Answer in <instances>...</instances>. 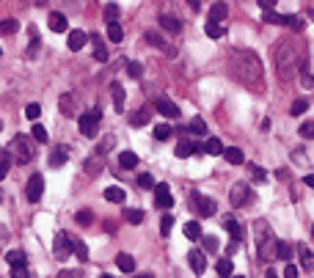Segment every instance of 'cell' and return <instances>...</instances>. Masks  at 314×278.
I'll return each instance as SVG.
<instances>
[{"instance_id": "cell-1", "label": "cell", "mask_w": 314, "mask_h": 278, "mask_svg": "<svg viewBox=\"0 0 314 278\" xmlns=\"http://www.w3.org/2000/svg\"><path fill=\"white\" fill-rule=\"evenodd\" d=\"M306 44L300 39H284L276 47V72L284 83H290L295 75L300 72V66L306 63Z\"/></svg>"}, {"instance_id": "cell-2", "label": "cell", "mask_w": 314, "mask_h": 278, "mask_svg": "<svg viewBox=\"0 0 314 278\" xmlns=\"http://www.w3.org/2000/svg\"><path fill=\"white\" fill-rule=\"evenodd\" d=\"M229 69L234 75V80L243 85H251L259 91L262 88V78H265V72H262V63L256 58V53L251 50H234L229 58Z\"/></svg>"}, {"instance_id": "cell-3", "label": "cell", "mask_w": 314, "mask_h": 278, "mask_svg": "<svg viewBox=\"0 0 314 278\" xmlns=\"http://www.w3.org/2000/svg\"><path fill=\"white\" fill-rule=\"evenodd\" d=\"M11 152H14V160L20 162V165H25V162H31L33 160V149H31V143H28V138L25 135H17L14 140H11Z\"/></svg>"}, {"instance_id": "cell-4", "label": "cell", "mask_w": 314, "mask_h": 278, "mask_svg": "<svg viewBox=\"0 0 314 278\" xmlns=\"http://www.w3.org/2000/svg\"><path fill=\"white\" fill-rule=\"evenodd\" d=\"M100 119H102L100 110H88V113H83V116H80V135L94 138L97 130H100Z\"/></svg>"}, {"instance_id": "cell-5", "label": "cell", "mask_w": 314, "mask_h": 278, "mask_svg": "<svg viewBox=\"0 0 314 278\" xmlns=\"http://www.w3.org/2000/svg\"><path fill=\"white\" fill-rule=\"evenodd\" d=\"M53 248H55V259H69L72 256V237L69 234H63V232H58L55 234V242H53Z\"/></svg>"}, {"instance_id": "cell-6", "label": "cell", "mask_w": 314, "mask_h": 278, "mask_svg": "<svg viewBox=\"0 0 314 278\" xmlns=\"http://www.w3.org/2000/svg\"><path fill=\"white\" fill-rule=\"evenodd\" d=\"M190 201H193V209H196L199 215H204V218L215 215V201L212 199H207V196H201V193H193Z\"/></svg>"}, {"instance_id": "cell-7", "label": "cell", "mask_w": 314, "mask_h": 278, "mask_svg": "<svg viewBox=\"0 0 314 278\" xmlns=\"http://www.w3.org/2000/svg\"><path fill=\"white\" fill-rule=\"evenodd\" d=\"M42 190H44V177H42V174H31L28 185H25V196H28V201H39L42 199Z\"/></svg>"}, {"instance_id": "cell-8", "label": "cell", "mask_w": 314, "mask_h": 278, "mask_svg": "<svg viewBox=\"0 0 314 278\" xmlns=\"http://www.w3.org/2000/svg\"><path fill=\"white\" fill-rule=\"evenodd\" d=\"M154 201H157V207H163V209L174 207V196H171L168 185H154Z\"/></svg>"}, {"instance_id": "cell-9", "label": "cell", "mask_w": 314, "mask_h": 278, "mask_svg": "<svg viewBox=\"0 0 314 278\" xmlns=\"http://www.w3.org/2000/svg\"><path fill=\"white\" fill-rule=\"evenodd\" d=\"M231 204H234V207H245V204H248V199H251V193H248V185H245V182H237V185L231 187Z\"/></svg>"}, {"instance_id": "cell-10", "label": "cell", "mask_w": 314, "mask_h": 278, "mask_svg": "<svg viewBox=\"0 0 314 278\" xmlns=\"http://www.w3.org/2000/svg\"><path fill=\"white\" fill-rule=\"evenodd\" d=\"M69 157H72L69 146H53V152H50V168H61Z\"/></svg>"}, {"instance_id": "cell-11", "label": "cell", "mask_w": 314, "mask_h": 278, "mask_svg": "<svg viewBox=\"0 0 314 278\" xmlns=\"http://www.w3.org/2000/svg\"><path fill=\"white\" fill-rule=\"evenodd\" d=\"M188 262H190V267H193V273H196V276H204V270H207V256L201 254V251H196V248H193L190 254H188Z\"/></svg>"}, {"instance_id": "cell-12", "label": "cell", "mask_w": 314, "mask_h": 278, "mask_svg": "<svg viewBox=\"0 0 314 278\" xmlns=\"http://www.w3.org/2000/svg\"><path fill=\"white\" fill-rule=\"evenodd\" d=\"M154 108L160 110V116H166V119H176V116H179V108H176L168 97H160V99L154 102Z\"/></svg>"}, {"instance_id": "cell-13", "label": "cell", "mask_w": 314, "mask_h": 278, "mask_svg": "<svg viewBox=\"0 0 314 278\" xmlns=\"http://www.w3.org/2000/svg\"><path fill=\"white\" fill-rule=\"evenodd\" d=\"M204 146H199V143H193V140H188V138H179V143H176V157H190V155H196V152H201Z\"/></svg>"}, {"instance_id": "cell-14", "label": "cell", "mask_w": 314, "mask_h": 278, "mask_svg": "<svg viewBox=\"0 0 314 278\" xmlns=\"http://www.w3.org/2000/svg\"><path fill=\"white\" fill-rule=\"evenodd\" d=\"M226 14H229L226 3H223V0H218V3H212V8H209V22H223V20H226Z\"/></svg>"}, {"instance_id": "cell-15", "label": "cell", "mask_w": 314, "mask_h": 278, "mask_svg": "<svg viewBox=\"0 0 314 278\" xmlns=\"http://www.w3.org/2000/svg\"><path fill=\"white\" fill-rule=\"evenodd\" d=\"M160 28L163 31H168V33H179L182 31V22H179L176 17H171V14H160Z\"/></svg>"}, {"instance_id": "cell-16", "label": "cell", "mask_w": 314, "mask_h": 278, "mask_svg": "<svg viewBox=\"0 0 314 278\" xmlns=\"http://www.w3.org/2000/svg\"><path fill=\"white\" fill-rule=\"evenodd\" d=\"M298 254H300V264H303V270H306V273H314V254L309 251L306 245H303V242L298 245Z\"/></svg>"}, {"instance_id": "cell-17", "label": "cell", "mask_w": 314, "mask_h": 278, "mask_svg": "<svg viewBox=\"0 0 314 278\" xmlns=\"http://www.w3.org/2000/svg\"><path fill=\"white\" fill-rule=\"evenodd\" d=\"M110 97H113L116 113H122V110H124V85L122 83H113V85H110Z\"/></svg>"}, {"instance_id": "cell-18", "label": "cell", "mask_w": 314, "mask_h": 278, "mask_svg": "<svg viewBox=\"0 0 314 278\" xmlns=\"http://www.w3.org/2000/svg\"><path fill=\"white\" fill-rule=\"evenodd\" d=\"M127 199V193H124L119 185H110L105 187V201H110V204H122V201Z\"/></svg>"}, {"instance_id": "cell-19", "label": "cell", "mask_w": 314, "mask_h": 278, "mask_svg": "<svg viewBox=\"0 0 314 278\" xmlns=\"http://www.w3.org/2000/svg\"><path fill=\"white\" fill-rule=\"evenodd\" d=\"M47 22H50V28H53L55 33H63L69 25H66V17L63 14H58V11H53V14L47 17Z\"/></svg>"}, {"instance_id": "cell-20", "label": "cell", "mask_w": 314, "mask_h": 278, "mask_svg": "<svg viewBox=\"0 0 314 278\" xmlns=\"http://www.w3.org/2000/svg\"><path fill=\"white\" fill-rule=\"evenodd\" d=\"M85 41H88V36H85L83 31H72L69 39H66V44H69V50H83Z\"/></svg>"}, {"instance_id": "cell-21", "label": "cell", "mask_w": 314, "mask_h": 278, "mask_svg": "<svg viewBox=\"0 0 314 278\" xmlns=\"http://www.w3.org/2000/svg\"><path fill=\"white\" fill-rule=\"evenodd\" d=\"M91 41H94V58H97L100 63H107L110 55H107V47L102 44V39H100V36H91Z\"/></svg>"}, {"instance_id": "cell-22", "label": "cell", "mask_w": 314, "mask_h": 278, "mask_svg": "<svg viewBox=\"0 0 314 278\" xmlns=\"http://www.w3.org/2000/svg\"><path fill=\"white\" fill-rule=\"evenodd\" d=\"M119 165L122 168H138V155L135 152H119Z\"/></svg>"}, {"instance_id": "cell-23", "label": "cell", "mask_w": 314, "mask_h": 278, "mask_svg": "<svg viewBox=\"0 0 314 278\" xmlns=\"http://www.w3.org/2000/svg\"><path fill=\"white\" fill-rule=\"evenodd\" d=\"M85 174H88V177H100V174H102V155L88 157V160H85Z\"/></svg>"}, {"instance_id": "cell-24", "label": "cell", "mask_w": 314, "mask_h": 278, "mask_svg": "<svg viewBox=\"0 0 314 278\" xmlns=\"http://www.w3.org/2000/svg\"><path fill=\"white\" fill-rule=\"evenodd\" d=\"M116 267H119L122 273H132L135 270V259H132L130 254H119L116 256Z\"/></svg>"}, {"instance_id": "cell-25", "label": "cell", "mask_w": 314, "mask_h": 278, "mask_svg": "<svg viewBox=\"0 0 314 278\" xmlns=\"http://www.w3.org/2000/svg\"><path fill=\"white\" fill-rule=\"evenodd\" d=\"M6 259H8L11 267H28V256H25L22 251H8Z\"/></svg>"}, {"instance_id": "cell-26", "label": "cell", "mask_w": 314, "mask_h": 278, "mask_svg": "<svg viewBox=\"0 0 314 278\" xmlns=\"http://www.w3.org/2000/svg\"><path fill=\"white\" fill-rule=\"evenodd\" d=\"M149 116H152V110H149V108H141V110H135V113L130 116V124H132V127H144V124L149 121Z\"/></svg>"}, {"instance_id": "cell-27", "label": "cell", "mask_w": 314, "mask_h": 278, "mask_svg": "<svg viewBox=\"0 0 314 278\" xmlns=\"http://www.w3.org/2000/svg\"><path fill=\"white\" fill-rule=\"evenodd\" d=\"M107 39L113 41V44H122V41H124V31H122V25H119V22L107 25Z\"/></svg>"}, {"instance_id": "cell-28", "label": "cell", "mask_w": 314, "mask_h": 278, "mask_svg": "<svg viewBox=\"0 0 314 278\" xmlns=\"http://www.w3.org/2000/svg\"><path fill=\"white\" fill-rule=\"evenodd\" d=\"M276 259H284V262H290L292 259V245L290 242H284V239L276 242Z\"/></svg>"}, {"instance_id": "cell-29", "label": "cell", "mask_w": 314, "mask_h": 278, "mask_svg": "<svg viewBox=\"0 0 314 278\" xmlns=\"http://www.w3.org/2000/svg\"><path fill=\"white\" fill-rule=\"evenodd\" d=\"M223 155H226V160H229L231 165H243V162H245V155L240 152L237 146H229L226 152H223Z\"/></svg>"}, {"instance_id": "cell-30", "label": "cell", "mask_w": 314, "mask_h": 278, "mask_svg": "<svg viewBox=\"0 0 314 278\" xmlns=\"http://www.w3.org/2000/svg\"><path fill=\"white\" fill-rule=\"evenodd\" d=\"M300 85H303V88H314V75L312 72H309V61L303 63V66H300Z\"/></svg>"}, {"instance_id": "cell-31", "label": "cell", "mask_w": 314, "mask_h": 278, "mask_svg": "<svg viewBox=\"0 0 314 278\" xmlns=\"http://www.w3.org/2000/svg\"><path fill=\"white\" fill-rule=\"evenodd\" d=\"M223 229H226V232H229L234 239H240V237H243V229H240V223L234 220V218H226V220H223Z\"/></svg>"}, {"instance_id": "cell-32", "label": "cell", "mask_w": 314, "mask_h": 278, "mask_svg": "<svg viewBox=\"0 0 314 278\" xmlns=\"http://www.w3.org/2000/svg\"><path fill=\"white\" fill-rule=\"evenodd\" d=\"M204 152L207 155H223V143L218 138H207L204 140Z\"/></svg>"}, {"instance_id": "cell-33", "label": "cell", "mask_w": 314, "mask_h": 278, "mask_svg": "<svg viewBox=\"0 0 314 278\" xmlns=\"http://www.w3.org/2000/svg\"><path fill=\"white\" fill-rule=\"evenodd\" d=\"M146 41H149V44H154V47H160V50H166L168 55H174V47H168L166 41L160 39V36H157V33H146Z\"/></svg>"}, {"instance_id": "cell-34", "label": "cell", "mask_w": 314, "mask_h": 278, "mask_svg": "<svg viewBox=\"0 0 314 278\" xmlns=\"http://www.w3.org/2000/svg\"><path fill=\"white\" fill-rule=\"evenodd\" d=\"M75 108H77V102L72 99L69 94H63V97H61V113H63V116H72Z\"/></svg>"}, {"instance_id": "cell-35", "label": "cell", "mask_w": 314, "mask_h": 278, "mask_svg": "<svg viewBox=\"0 0 314 278\" xmlns=\"http://www.w3.org/2000/svg\"><path fill=\"white\" fill-rule=\"evenodd\" d=\"M207 36L209 39H221V36H226V28L221 22H207Z\"/></svg>"}, {"instance_id": "cell-36", "label": "cell", "mask_w": 314, "mask_h": 278, "mask_svg": "<svg viewBox=\"0 0 314 278\" xmlns=\"http://www.w3.org/2000/svg\"><path fill=\"white\" fill-rule=\"evenodd\" d=\"M113 143H116V135H105V138L100 140V146H97V155H102L105 157L110 149H113Z\"/></svg>"}, {"instance_id": "cell-37", "label": "cell", "mask_w": 314, "mask_h": 278, "mask_svg": "<svg viewBox=\"0 0 314 278\" xmlns=\"http://www.w3.org/2000/svg\"><path fill=\"white\" fill-rule=\"evenodd\" d=\"M72 251L77 254V259H80V262H85V259H88V248H85L83 239H72Z\"/></svg>"}, {"instance_id": "cell-38", "label": "cell", "mask_w": 314, "mask_h": 278, "mask_svg": "<svg viewBox=\"0 0 314 278\" xmlns=\"http://www.w3.org/2000/svg\"><path fill=\"white\" fill-rule=\"evenodd\" d=\"M20 31V22L17 20H3L0 22V36H8V33H17Z\"/></svg>"}, {"instance_id": "cell-39", "label": "cell", "mask_w": 314, "mask_h": 278, "mask_svg": "<svg viewBox=\"0 0 314 278\" xmlns=\"http://www.w3.org/2000/svg\"><path fill=\"white\" fill-rule=\"evenodd\" d=\"M185 237H188V239H199V237H201V226L196 223V220L185 223Z\"/></svg>"}, {"instance_id": "cell-40", "label": "cell", "mask_w": 314, "mask_h": 278, "mask_svg": "<svg viewBox=\"0 0 314 278\" xmlns=\"http://www.w3.org/2000/svg\"><path fill=\"white\" fill-rule=\"evenodd\" d=\"M306 110H309V99H295L292 102V108H290V113L292 116H303Z\"/></svg>"}, {"instance_id": "cell-41", "label": "cell", "mask_w": 314, "mask_h": 278, "mask_svg": "<svg viewBox=\"0 0 314 278\" xmlns=\"http://www.w3.org/2000/svg\"><path fill=\"white\" fill-rule=\"evenodd\" d=\"M215 270H218V276H231V273H234V264H231L229 259H221V262L215 264Z\"/></svg>"}, {"instance_id": "cell-42", "label": "cell", "mask_w": 314, "mask_h": 278, "mask_svg": "<svg viewBox=\"0 0 314 278\" xmlns=\"http://www.w3.org/2000/svg\"><path fill=\"white\" fill-rule=\"evenodd\" d=\"M124 218H127V223L138 226L141 220H144V212H141V209H127V212H124Z\"/></svg>"}, {"instance_id": "cell-43", "label": "cell", "mask_w": 314, "mask_h": 278, "mask_svg": "<svg viewBox=\"0 0 314 278\" xmlns=\"http://www.w3.org/2000/svg\"><path fill=\"white\" fill-rule=\"evenodd\" d=\"M105 20H107V25L119 20V6H116V3H107L105 6Z\"/></svg>"}, {"instance_id": "cell-44", "label": "cell", "mask_w": 314, "mask_h": 278, "mask_svg": "<svg viewBox=\"0 0 314 278\" xmlns=\"http://www.w3.org/2000/svg\"><path fill=\"white\" fill-rule=\"evenodd\" d=\"M154 138H157V140L171 138V127H168V124H157V127H154Z\"/></svg>"}, {"instance_id": "cell-45", "label": "cell", "mask_w": 314, "mask_h": 278, "mask_svg": "<svg viewBox=\"0 0 314 278\" xmlns=\"http://www.w3.org/2000/svg\"><path fill=\"white\" fill-rule=\"evenodd\" d=\"M91 220H94L91 209H80V212H77V223L80 226H91Z\"/></svg>"}, {"instance_id": "cell-46", "label": "cell", "mask_w": 314, "mask_h": 278, "mask_svg": "<svg viewBox=\"0 0 314 278\" xmlns=\"http://www.w3.org/2000/svg\"><path fill=\"white\" fill-rule=\"evenodd\" d=\"M248 171H251V177L256 179V182H265V179H268V174H265L256 162H248Z\"/></svg>"}, {"instance_id": "cell-47", "label": "cell", "mask_w": 314, "mask_h": 278, "mask_svg": "<svg viewBox=\"0 0 314 278\" xmlns=\"http://www.w3.org/2000/svg\"><path fill=\"white\" fill-rule=\"evenodd\" d=\"M25 116L36 121V119L42 116V105H36V102H31V105H25Z\"/></svg>"}, {"instance_id": "cell-48", "label": "cell", "mask_w": 314, "mask_h": 278, "mask_svg": "<svg viewBox=\"0 0 314 278\" xmlns=\"http://www.w3.org/2000/svg\"><path fill=\"white\" fill-rule=\"evenodd\" d=\"M190 132H193V135H204V132H207L204 119H193V121H190Z\"/></svg>"}, {"instance_id": "cell-49", "label": "cell", "mask_w": 314, "mask_h": 278, "mask_svg": "<svg viewBox=\"0 0 314 278\" xmlns=\"http://www.w3.org/2000/svg\"><path fill=\"white\" fill-rule=\"evenodd\" d=\"M127 75H130V78H135V80H138L141 75H144V66H141L138 61H130V63H127Z\"/></svg>"}, {"instance_id": "cell-50", "label": "cell", "mask_w": 314, "mask_h": 278, "mask_svg": "<svg viewBox=\"0 0 314 278\" xmlns=\"http://www.w3.org/2000/svg\"><path fill=\"white\" fill-rule=\"evenodd\" d=\"M33 140H39V143H47V130L42 127V124H33Z\"/></svg>"}, {"instance_id": "cell-51", "label": "cell", "mask_w": 314, "mask_h": 278, "mask_svg": "<svg viewBox=\"0 0 314 278\" xmlns=\"http://www.w3.org/2000/svg\"><path fill=\"white\" fill-rule=\"evenodd\" d=\"M171 229H174V218H171V215H163V223H160L163 237H166V234H171Z\"/></svg>"}, {"instance_id": "cell-52", "label": "cell", "mask_w": 314, "mask_h": 278, "mask_svg": "<svg viewBox=\"0 0 314 278\" xmlns=\"http://www.w3.org/2000/svg\"><path fill=\"white\" fill-rule=\"evenodd\" d=\"M300 135H303V138H309V140H312V138H314V121H306V124H300Z\"/></svg>"}, {"instance_id": "cell-53", "label": "cell", "mask_w": 314, "mask_h": 278, "mask_svg": "<svg viewBox=\"0 0 314 278\" xmlns=\"http://www.w3.org/2000/svg\"><path fill=\"white\" fill-rule=\"evenodd\" d=\"M138 185H141V187H146V190H149V187H154L152 174H138Z\"/></svg>"}, {"instance_id": "cell-54", "label": "cell", "mask_w": 314, "mask_h": 278, "mask_svg": "<svg viewBox=\"0 0 314 278\" xmlns=\"http://www.w3.org/2000/svg\"><path fill=\"white\" fill-rule=\"evenodd\" d=\"M8 171H11V157H3L0 160V179H6Z\"/></svg>"}, {"instance_id": "cell-55", "label": "cell", "mask_w": 314, "mask_h": 278, "mask_svg": "<svg viewBox=\"0 0 314 278\" xmlns=\"http://www.w3.org/2000/svg\"><path fill=\"white\" fill-rule=\"evenodd\" d=\"M284 276H287V278H298V267H295V264H287Z\"/></svg>"}, {"instance_id": "cell-56", "label": "cell", "mask_w": 314, "mask_h": 278, "mask_svg": "<svg viewBox=\"0 0 314 278\" xmlns=\"http://www.w3.org/2000/svg\"><path fill=\"white\" fill-rule=\"evenodd\" d=\"M204 245H207V251H215V248H218V239H215V237H207V239H204Z\"/></svg>"}, {"instance_id": "cell-57", "label": "cell", "mask_w": 314, "mask_h": 278, "mask_svg": "<svg viewBox=\"0 0 314 278\" xmlns=\"http://www.w3.org/2000/svg\"><path fill=\"white\" fill-rule=\"evenodd\" d=\"M28 276V267H14V278H25Z\"/></svg>"}, {"instance_id": "cell-58", "label": "cell", "mask_w": 314, "mask_h": 278, "mask_svg": "<svg viewBox=\"0 0 314 278\" xmlns=\"http://www.w3.org/2000/svg\"><path fill=\"white\" fill-rule=\"evenodd\" d=\"M259 6L262 8H273V6H276V0H259Z\"/></svg>"}, {"instance_id": "cell-59", "label": "cell", "mask_w": 314, "mask_h": 278, "mask_svg": "<svg viewBox=\"0 0 314 278\" xmlns=\"http://www.w3.org/2000/svg\"><path fill=\"white\" fill-rule=\"evenodd\" d=\"M188 6H190L193 11H199V8H201V0H188Z\"/></svg>"}, {"instance_id": "cell-60", "label": "cell", "mask_w": 314, "mask_h": 278, "mask_svg": "<svg viewBox=\"0 0 314 278\" xmlns=\"http://www.w3.org/2000/svg\"><path fill=\"white\" fill-rule=\"evenodd\" d=\"M303 182H306L309 187H314V174H306V177H303Z\"/></svg>"}, {"instance_id": "cell-61", "label": "cell", "mask_w": 314, "mask_h": 278, "mask_svg": "<svg viewBox=\"0 0 314 278\" xmlns=\"http://www.w3.org/2000/svg\"><path fill=\"white\" fill-rule=\"evenodd\" d=\"M33 3H39V6H42V3H44V0H33Z\"/></svg>"}, {"instance_id": "cell-62", "label": "cell", "mask_w": 314, "mask_h": 278, "mask_svg": "<svg viewBox=\"0 0 314 278\" xmlns=\"http://www.w3.org/2000/svg\"><path fill=\"white\" fill-rule=\"evenodd\" d=\"M66 3H80V0H66Z\"/></svg>"}, {"instance_id": "cell-63", "label": "cell", "mask_w": 314, "mask_h": 278, "mask_svg": "<svg viewBox=\"0 0 314 278\" xmlns=\"http://www.w3.org/2000/svg\"><path fill=\"white\" fill-rule=\"evenodd\" d=\"M309 14H312V20H314V8H312V11H309Z\"/></svg>"}, {"instance_id": "cell-64", "label": "cell", "mask_w": 314, "mask_h": 278, "mask_svg": "<svg viewBox=\"0 0 314 278\" xmlns=\"http://www.w3.org/2000/svg\"><path fill=\"white\" fill-rule=\"evenodd\" d=\"M312 234H314V229H312Z\"/></svg>"}]
</instances>
